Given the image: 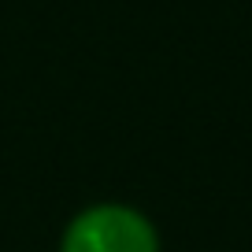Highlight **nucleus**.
Masks as SVG:
<instances>
[{
  "mask_svg": "<svg viewBox=\"0 0 252 252\" xmlns=\"http://www.w3.org/2000/svg\"><path fill=\"white\" fill-rule=\"evenodd\" d=\"M60 252H159V234L130 204H93L67 222Z\"/></svg>",
  "mask_w": 252,
  "mask_h": 252,
  "instance_id": "nucleus-1",
  "label": "nucleus"
}]
</instances>
